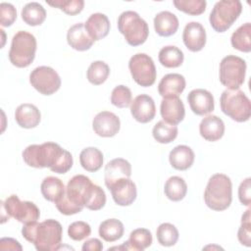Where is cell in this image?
Returning a JSON list of instances; mask_svg holds the SVG:
<instances>
[{
    "label": "cell",
    "mask_w": 251,
    "mask_h": 251,
    "mask_svg": "<svg viewBox=\"0 0 251 251\" xmlns=\"http://www.w3.org/2000/svg\"><path fill=\"white\" fill-rule=\"evenodd\" d=\"M159 62L165 68H177L182 65L184 60L183 52L176 46L168 45L159 51Z\"/></svg>",
    "instance_id": "34"
},
{
    "label": "cell",
    "mask_w": 251,
    "mask_h": 251,
    "mask_svg": "<svg viewBox=\"0 0 251 251\" xmlns=\"http://www.w3.org/2000/svg\"><path fill=\"white\" fill-rule=\"evenodd\" d=\"M121 127L119 117L109 111L99 112L92 121V128L94 132L101 137L115 136Z\"/></svg>",
    "instance_id": "13"
},
{
    "label": "cell",
    "mask_w": 251,
    "mask_h": 251,
    "mask_svg": "<svg viewBox=\"0 0 251 251\" xmlns=\"http://www.w3.org/2000/svg\"><path fill=\"white\" fill-rule=\"evenodd\" d=\"M187 101L192 112L198 116H204L214 111L215 103L212 93L203 88L191 90L187 95Z\"/></svg>",
    "instance_id": "17"
},
{
    "label": "cell",
    "mask_w": 251,
    "mask_h": 251,
    "mask_svg": "<svg viewBox=\"0 0 251 251\" xmlns=\"http://www.w3.org/2000/svg\"><path fill=\"white\" fill-rule=\"evenodd\" d=\"M132 94L126 85L116 86L111 93V103L118 108H126L131 104Z\"/></svg>",
    "instance_id": "40"
},
{
    "label": "cell",
    "mask_w": 251,
    "mask_h": 251,
    "mask_svg": "<svg viewBox=\"0 0 251 251\" xmlns=\"http://www.w3.org/2000/svg\"><path fill=\"white\" fill-rule=\"evenodd\" d=\"M204 201L213 211L227 209L232 201V184L230 178L224 174L213 175L204 191Z\"/></svg>",
    "instance_id": "3"
},
{
    "label": "cell",
    "mask_w": 251,
    "mask_h": 251,
    "mask_svg": "<svg viewBox=\"0 0 251 251\" xmlns=\"http://www.w3.org/2000/svg\"><path fill=\"white\" fill-rule=\"evenodd\" d=\"M106 204V194L104 190L97 184L92 183L87 190L84 207L91 211L101 210Z\"/></svg>",
    "instance_id": "37"
},
{
    "label": "cell",
    "mask_w": 251,
    "mask_h": 251,
    "mask_svg": "<svg viewBox=\"0 0 251 251\" xmlns=\"http://www.w3.org/2000/svg\"><path fill=\"white\" fill-rule=\"evenodd\" d=\"M118 29L130 46L143 44L149 35L147 23L134 11H125L119 16Z\"/></svg>",
    "instance_id": "5"
},
{
    "label": "cell",
    "mask_w": 251,
    "mask_h": 251,
    "mask_svg": "<svg viewBox=\"0 0 251 251\" xmlns=\"http://www.w3.org/2000/svg\"><path fill=\"white\" fill-rule=\"evenodd\" d=\"M164 192L168 199L174 202L182 200L187 193V185L180 176H174L168 178L164 186Z\"/></svg>",
    "instance_id": "32"
},
{
    "label": "cell",
    "mask_w": 251,
    "mask_h": 251,
    "mask_svg": "<svg viewBox=\"0 0 251 251\" xmlns=\"http://www.w3.org/2000/svg\"><path fill=\"white\" fill-rule=\"evenodd\" d=\"M110 74L109 66L103 61H94L87 69L86 76L88 81L94 85L104 83Z\"/></svg>",
    "instance_id": "36"
},
{
    "label": "cell",
    "mask_w": 251,
    "mask_h": 251,
    "mask_svg": "<svg viewBox=\"0 0 251 251\" xmlns=\"http://www.w3.org/2000/svg\"><path fill=\"white\" fill-rule=\"evenodd\" d=\"M22 19L28 25H40L46 19V11L41 4L29 2L22 9Z\"/></svg>",
    "instance_id": "31"
},
{
    "label": "cell",
    "mask_w": 251,
    "mask_h": 251,
    "mask_svg": "<svg viewBox=\"0 0 251 251\" xmlns=\"http://www.w3.org/2000/svg\"><path fill=\"white\" fill-rule=\"evenodd\" d=\"M182 40L189 51H201L206 44V30L204 26L197 22L186 24L182 32Z\"/></svg>",
    "instance_id": "18"
},
{
    "label": "cell",
    "mask_w": 251,
    "mask_h": 251,
    "mask_svg": "<svg viewBox=\"0 0 251 251\" xmlns=\"http://www.w3.org/2000/svg\"><path fill=\"white\" fill-rule=\"evenodd\" d=\"M67 41L68 44L76 51H86L90 49L94 43L88 35L83 23H77L68 29Z\"/></svg>",
    "instance_id": "22"
},
{
    "label": "cell",
    "mask_w": 251,
    "mask_h": 251,
    "mask_svg": "<svg viewBox=\"0 0 251 251\" xmlns=\"http://www.w3.org/2000/svg\"><path fill=\"white\" fill-rule=\"evenodd\" d=\"M105 185L109 189L116 181L122 178H129L131 176V165L123 158L111 160L105 166Z\"/></svg>",
    "instance_id": "19"
},
{
    "label": "cell",
    "mask_w": 251,
    "mask_h": 251,
    "mask_svg": "<svg viewBox=\"0 0 251 251\" xmlns=\"http://www.w3.org/2000/svg\"><path fill=\"white\" fill-rule=\"evenodd\" d=\"M222 112L237 123L247 122L251 115L249 98L240 89H226L220 98Z\"/></svg>",
    "instance_id": "6"
},
{
    "label": "cell",
    "mask_w": 251,
    "mask_h": 251,
    "mask_svg": "<svg viewBox=\"0 0 251 251\" xmlns=\"http://www.w3.org/2000/svg\"><path fill=\"white\" fill-rule=\"evenodd\" d=\"M47 4L62 10L65 14L70 16L79 14L84 7L83 0H54L48 1Z\"/></svg>",
    "instance_id": "41"
},
{
    "label": "cell",
    "mask_w": 251,
    "mask_h": 251,
    "mask_svg": "<svg viewBox=\"0 0 251 251\" xmlns=\"http://www.w3.org/2000/svg\"><path fill=\"white\" fill-rule=\"evenodd\" d=\"M91 184L92 181L88 176L84 175H76L69 180L64 195L74 205L83 209L85 196Z\"/></svg>",
    "instance_id": "12"
},
{
    "label": "cell",
    "mask_w": 251,
    "mask_h": 251,
    "mask_svg": "<svg viewBox=\"0 0 251 251\" xmlns=\"http://www.w3.org/2000/svg\"><path fill=\"white\" fill-rule=\"evenodd\" d=\"M179 23L177 17L169 11H162L154 18V28L157 34L168 37L177 31Z\"/></svg>",
    "instance_id": "26"
},
{
    "label": "cell",
    "mask_w": 251,
    "mask_h": 251,
    "mask_svg": "<svg viewBox=\"0 0 251 251\" xmlns=\"http://www.w3.org/2000/svg\"><path fill=\"white\" fill-rule=\"evenodd\" d=\"M160 113L165 121L171 125H178L183 121L185 116V109L181 99L178 96L164 97L161 101Z\"/></svg>",
    "instance_id": "16"
},
{
    "label": "cell",
    "mask_w": 251,
    "mask_h": 251,
    "mask_svg": "<svg viewBox=\"0 0 251 251\" xmlns=\"http://www.w3.org/2000/svg\"><path fill=\"white\" fill-rule=\"evenodd\" d=\"M85 29L93 41L106 37L110 31V21L105 14L94 13L84 23Z\"/></svg>",
    "instance_id": "21"
},
{
    "label": "cell",
    "mask_w": 251,
    "mask_h": 251,
    "mask_svg": "<svg viewBox=\"0 0 251 251\" xmlns=\"http://www.w3.org/2000/svg\"><path fill=\"white\" fill-rule=\"evenodd\" d=\"M130 113L135 121L141 124L151 122L156 115V106L153 98L147 94L136 96L130 104Z\"/></svg>",
    "instance_id": "14"
},
{
    "label": "cell",
    "mask_w": 251,
    "mask_h": 251,
    "mask_svg": "<svg viewBox=\"0 0 251 251\" xmlns=\"http://www.w3.org/2000/svg\"><path fill=\"white\" fill-rule=\"evenodd\" d=\"M251 178H245L238 187V198L242 205L249 206L251 202Z\"/></svg>",
    "instance_id": "45"
},
{
    "label": "cell",
    "mask_w": 251,
    "mask_h": 251,
    "mask_svg": "<svg viewBox=\"0 0 251 251\" xmlns=\"http://www.w3.org/2000/svg\"><path fill=\"white\" fill-rule=\"evenodd\" d=\"M29 82L34 89L43 95H52L61 87L59 74L47 66L35 68L29 75Z\"/></svg>",
    "instance_id": "11"
},
{
    "label": "cell",
    "mask_w": 251,
    "mask_h": 251,
    "mask_svg": "<svg viewBox=\"0 0 251 251\" xmlns=\"http://www.w3.org/2000/svg\"><path fill=\"white\" fill-rule=\"evenodd\" d=\"M246 73V62L234 55H227L220 63L219 78L227 89H239L243 84Z\"/></svg>",
    "instance_id": "9"
},
{
    "label": "cell",
    "mask_w": 251,
    "mask_h": 251,
    "mask_svg": "<svg viewBox=\"0 0 251 251\" xmlns=\"http://www.w3.org/2000/svg\"><path fill=\"white\" fill-rule=\"evenodd\" d=\"M128 69L133 80L140 86L148 87L156 80V67L152 58L145 53L133 55L128 62Z\"/></svg>",
    "instance_id": "10"
},
{
    "label": "cell",
    "mask_w": 251,
    "mask_h": 251,
    "mask_svg": "<svg viewBox=\"0 0 251 251\" xmlns=\"http://www.w3.org/2000/svg\"><path fill=\"white\" fill-rule=\"evenodd\" d=\"M241 12L242 4L238 0L219 1L210 13V25L215 31L225 32L238 19Z\"/></svg>",
    "instance_id": "7"
},
{
    "label": "cell",
    "mask_w": 251,
    "mask_h": 251,
    "mask_svg": "<svg viewBox=\"0 0 251 251\" xmlns=\"http://www.w3.org/2000/svg\"><path fill=\"white\" fill-rule=\"evenodd\" d=\"M156 236L158 242L165 247L174 246L178 240V230L177 228L170 223L161 224L156 230Z\"/></svg>",
    "instance_id": "38"
},
{
    "label": "cell",
    "mask_w": 251,
    "mask_h": 251,
    "mask_svg": "<svg viewBox=\"0 0 251 251\" xmlns=\"http://www.w3.org/2000/svg\"><path fill=\"white\" fill-rule=\"evenodd\" d=\"M109 190L114 202L119 206L131 205L137 196L136 185L130 178H122L116 181Z\"/></svg>",
    "instance_id": "15"
},
{
    "label": "cell",
    "mask_w": 251,
    "mask_h": 251,
    "mask_svg": "<svg viewBox=\"0 0 251 251\" xmlns=\"http://www.w3.org/2000/svg\"><path fill=\"white\" fill-rule=\"evenodd\" d=\"M173 3L178 11L191 16L203 14L207 5L205 0H174Z\"/></svg>",
    "instance_id": "39"
},
{
    "label": "cell",
    "mask_w": 251,
    "mask_h": 251,
    "mask_svg": "<svg viewBox=\"0 0 251 251\" xmlns=\"http://www.w3.org/2000/svg\"><path fill=\"white\" fill-rule=\"evenodd\" d=\"M177 126L166 123L165 121H159L152 129V135L154 139L162 144H168L173 142L177 136Z\"/></svg>",
    "instance_id": "35"
},
{
    "label": "cell",
    "mask_w": 251,
    "mask_h": 251,
    "mask_svg": "<svg viewBox=\"0 0 251 251\" xmlns=\"http://www.w3.org/2000/svg\"><path fill=\"white\" fill-rule=\"evenodd\" d=\"M153 241L152 234L147 228H136L132 230L129 234L128 240L124 242L121 246L112 247L109 249H118V250H135L143 251L148 248Z\"/></svg>",
    "instance_id": "24"
},
{
    "label": "cell",
    "mask_w": 251,
    "mask_h": 251,
    "mask_svg": "<svg viewBox=\"0 0 251 251\" xmlns=\"http://www.w3.org/2000/svg\"><path fill=\"white\" fill-rule=\"evenodd\" d=\"M15 120L21 127L33 128L39 125L41 114L35 105L24 103L16 109Z\"/></svg>",
    "instance_id": "23"
},
{
    "label": "cell",
    "mask_w": 251,
    "mask_h": 251,
    "mask_svg": "<svg viewBox=\"0 0 251 251\" xmlns=\"http://www.w3.org/2000/svg\"><path fill=\"white\" fill-rule=\"evenodd\" d=\"M186 85L185 78L179 74H168L162 77L158 84V92L164 97L178 96Z\"/></svg>",
    "instance_id": "25"
},
{
    "label": "cell",
    "mask_w": 251,
    "mask_h": 251,
    "mask_svg": "<svg viewBox=\"0 0 251 251\" xmlns=\"http://www.w3.org/2000/svg\"><path fill=\"white\" fill-rule=\"evenodd\" d=\"M0 249L2 250H19L23 249L20 242L11 237H3L0 239Z\"/></svg>",
    "instance_id": "46"
},
{
    "label": "cell",
    "mask_w": 251,
    "mask_h": 251,
    "mask_svg": "<svg viewBox=\"0 0 251 251\" xmlns=\"http://www.w3.org/2000/svg\"><path fill=\"white\" fill-rule=\"evenodd\" d=\"M2 204V219L5 221L10 218L16 219L18 222L25 225L32 222H37L40 217L38 207L30 201H21L20 198L13 194L5 199Z\"/></svg>",
    "instance_id": "8"
},
{
    "label": "cell",
    "mask_w": 251,
    "mask_h": 251,
    "mask_svg": "<svg viewBox=\"0 0 251 251\" xmlns=\"http://www.w3.org/2000/svg\"><path fill=\"white\" fill-rule=\"evenodd\" d=\"M65 190L64 182L56 176L45 177L40 185V191L44 199L53 203L58 202L62 198Z\"/></svg>",
    "instance_id": "28"
},
{
    "label": "cell",
    "mask_w": 251,
    "mask_h": 251,
    "mask_svg": "<svg viewBox=\"0 0 251 251\" xmlns=\"http://www.w3.org/2000/svg\"><path fill=\"white\" fill-rule=\"evenodd\" d=\"M91 233L90 226L82 221L72 223L68 227V235L75 241H80L87 238Z\"/></svg>",
    "instance_id": "43"
},
{
    "label": "cell",
    "mask_w": 251,
    "mask_h": 251,
    "mask_svg": "<svg viewBox=\"0 0 251 251\" xmlns=\"http://www.w3.org/2000/svg\"><path fill=\"white\" fill-rule=\"evenodd\" d=\"M17 19V10L11 3L0 4V24L2 26H11Z\"/></svg>",
    "instance_id": "44"
},
{
    "label": "cell",
    "mask_w": 251,
    "mask_h": 251,
    "mask_svg": "<svg viewBox=\"0 0 251 251\" xmlns=\"http://www.w3.org/2000/svg\"><path fill=\"white\" fill-rule=\"evenodd\" d=\"M25 163L32 168H49L56 174H66L73 167L72 154L55 142L28 145L23 151Z\"/></svg>",
    "instance_id": "1"
},
{
    "label": "cell",
    "mask_w": 251,
    "mask_h": 251,
    "mask_svg": "<svg viewBox=\"0 0 251 251\" xmlns=\"http://www.w3.org/2000/svg\"><path fill=\"white\" fill-rule=\"evenodd\" d=\"M250 209H247L241 217V225L237 231V238L239 242L246 246H251V222H250Z\"/></svg>",
    "instance_id": "42"
},
{
    "label": "cell",
    "mask_w": 251,
    "mask_h": 251,
    "mask_svg": "<svg viewBox=\"0 0 251 251\" xmlns=\"http://www.w3.org/2000/svg\"><path fill=\"white\" fill-rule=\"evenodd\" d=\"M103 154L96 147H86L79 154L81 167L90 173L97 172L103 165Z\"/></svg>",
    "instance_id": "30"
},
{
    "label": "cell",
    "mask_w": 251,
    "mask_h": 251,
    "mask_svg": "<svg viewBox=\"0 0 251 251\" xmlns=\"http://www.w3.org/2000/svg\"><path fill=\"white\" fill-rule=\"evenodd\" d=\"M231 46L241 52L251 51V24L246 23L240 25L230 37Z\"/></svg>",
    "instance_id": "33"
},
{
    "label": "cell",
    "mask_w": 251,
    "mask_h": 251,
    "mask_svg": "<svg viewBox=\"0 0 251 251\" xmlns=\"http://www.w3.org/2000/svg\"><path fill=\"white\" fill-rule=\"evenodd\" d=\"M125 232L123 223L118 219H108L99 226V236L107 242H114L120 239Z\"/></svg>",
    "instance_id": "29"
},
{
    "label": "cell",
    "mask_w": 251,
    "mask_h": 251,
    "mask_svg": "<svg viewBox=\"0 0 251 251\" xmlns=\"http://www.w3.org/2000/svg\"><path fill=\"white\" fill-rule=\"evenodd\" d=\"M199 132L205 140L215 142L224 136L225 123L218 116L208 115L201 121Z\"/></svg>",
    "instance_id": "20"
},
{
    "label": "cell",
    "mask_w": 251,
    "mask_h": 251,
    "mask_svg": "<svg viewBox=\"0 0 251 251\" xmlns=\"http://www.w3.org/2000/svg\"><path fill=\"white\" fill-rule=\"evenodd\" d=\"M37 42L33 34L20 30L12 38L9 60L17 68L28 67L35 58Z\"/></svg>",
    "instance_id": "4"
},
{
    "label": "cell",
    "mask_w": 251,
    "mask_h": 251,
    "mask_svg": "<svg viewBox=\"0 0 251 251\" xmlns=\"http://www.w3.org/2000/svg\"><path fill=\"white\" fill-rule=\"evenodd\" d=\"M23 236L32 243L38 251H55L61 248L63 227L61 224L53 219L41 223L32 222L24 225Z\"/></svg>",
    "instance_id": "2"
},
{
    "label": "cell",
    "mask_w": 251,
    "mask_h": 251,
    "mask_svg": "<svg viewBox=\"0 0 251 251\" xmlns=\"http://www.w3.org/2000/svg\"><path fill=\"white\" fill-rule=\"evenodd\" d=\"M194 152L187 145L176 146L169 155L171 166L177 171H186L194 163Z\"/></svg>",
    "instance_id": "27"
},
{
    "label": "cell",
    "mask_w": 251,
    "mask_h": 251,
    "mask_svg": "<svg viewBox=\"0 0 251 251\" xmlns=\"http://www.w3.org/2000/svg\"><path fill=\"white\" fill-rule=\"evenodd\" d=\"M81 249L82 251H100L103 249V244L98 238H90L83 243Z\"/></svg>",
    "instance_id": "47"
}]
</instances>
